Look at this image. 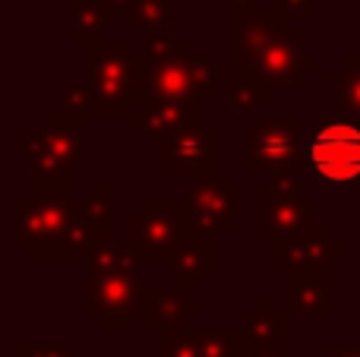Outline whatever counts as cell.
Segmentation results:
<instances>
[{"label":"cell","mask_w":360,"mask_h":357,"mask_svg":"<svg viewBox=\"0 0 360 357\" xmlns=\"http://www.w3.org/2000/svg\"><path fill=\"white\" fill-rule=\"evenodd\" d=\"M155 168L162 174H171V171H184V174L215 171V130H209L202 117L186 120L180 130L158 143Z\"/></svg>","instance_id":"7c38bea8"},{"label":"cell","mask_w":360,"mask_h":357,"mask_svg":"<svg viewBox=\"0 0 360 357\" xmlns=\"http://www.w3.org/2000/svg\"><path fill=\"white\" fill-rule=\"evenodd\" d=\"M146 285L133 272L117 275H98L89 282L86 291V313L98 320L101 329H130L133 316L139 313Z\"/></svg>","instance_id":"8fae6325"},{"label":"cell","mask_w":360,"mask_h":357,"mask_svg":"<svg viewBox=\"0 0 360 357\" xmlns=\"http://www.w3.org/2000/svg\"><path fill=\"white\" fill-rule=\"evenodd\" d=\"M228 95H231V108H234L237 114H250L253 108L259 105H269L275 95V86L272 82H266L259 76V79H231L228 82Z\"/></svg>","instance_id":"d4e9b609"},{"label":"cell","mask_w":360,"mask_h":357,"mask_svg":"<svg viewBox=\"0 0 360 357\" xmlns=\"http://www.w3.org/2000/svg\"><path fill=\"white\" fill-rule=\"evenodd\" d=\"M250 357H288V342L262 345V348H256V351H250Z\"/></svg>","instance_id":"d6a6232c"},{"label":"cell","mask_w":360,"mask_h":357,"mask_svg":"<svg viewBox=\"0 0 360 357\" xmlns=\"http://www.w3.org/2000/svg\"><path fill=\"white\" fill-rule=\"evenodd\" d=\"M319 60L310 54H304V35L294 25H281L278 35L272 38L266 57H262L259 76L266 82H272L275 89L278 86H300L304 82V73L316 70Z\"/></svg>","instance_id":"5bb4252c"},{"label":"cell","mask_w":360,"mask_h":357,"mask_svg":"<svg viewBox=\"0 0 360 357\" xmlns=\"http://www.w3.org/2000/svg\"><path fill=\"white\" fill-rule=\"evenodd\" d=\"M155 357H202V332H193L186 326L162 329Z\"/></svg>","instance_id":"484cf974"},{"label":"cell","mask_w":360,"mask_h":357,"mask_svg":"<svg viewBox=\"0 0 360 357\" xmlns=\"http://www.w3.org/2000/svg\"><path fill=\"white\" fill-rule=\"evenodd\" d=\"M288 316H329L332 313V301H329V288H332V269H300V272H288Z\"/></svg>","instance_id":"ac0fdd59"},{"label":"cell","mask_w":360,"mask_h":357,"mask_svg":"<svg viewBox=\"0 0 360 357\" xmlns=\"http://www.w3.org/2000/svg\"><path fill=\"white\" fill-rule=\"evenodd\" d=\"M70 16H73V41L82 44H92L98 41L101 29H111L117 22V6L111 0H73L70 6Z\"/></svg>","instance_id":"d6986e66"},{"label":"cell","mask_w":360,"mask_h":357,"mask_svg":"<svg viewBox=\"0 0 360 357\" xmlns=\"http://www.w3.org/2000/svg\"><path fill=\"white\" fill-rule=\"evenodd\" d=\"M329 82H332V92H335L332 108L360 120V54L345 57L342 67H335L329 73Z\"/></svg>","instance_id":"7402d4cb"},{"label":"cell","mask_w":360,"mask_h":357,"mask_svg":"<svg viewBox=\"0 0 360 357\" xmlns=\"http://www.w3.org/2000/svg\"><path fill=\"white\" fill-rule=\"evenodd\" d=\"M143 57L149 63V70H155V67H168V63L190 57V48H186V41H180L168 25H158V29L143 32Z\"/></svg>","instance_id":"603a6c76"},{"label":"cell","mask_w":360,"mask_h":357,"mask_svg":"<svg viewBox=\"0 0 360 357\" xmlns=\"http://www.w3.org/2000/svg\"><path fill=\"white\" fill-rule=\"evenodd\" d=\"M57 108H67V111H86L89 114V89L86 82H67V86L57 89Z\"/></svg>","instance_id":"f1b7e54d"},{"label":"cell","mask_w":360,"mask_h":357,"mask_svg":"<svg viewBox=\"0 0 360 357\" xmlns=\"http://www.w3.org/2000/svg\"><path fill=\"white\" fill-rule=\"evenodd\" d=\"M13 152L29 162L32 174L73 181L89 164L86 162V111L57 108L35 130L19 126L13 133Z\"/></svg>","instance_id":"3957f363"},{"label":"cell","mask_w":360,"mask_h":357,"mask_svg":"<svg viewBox=\"0 0 360 357\" xmlns=\"http://www.w3.org/2000/svg\"><path fill=\"white\" fill-rule=\"evenodd\" d=\"M79 219V200L67 177H41L29 171V196L16 202L13 240L32 259H63V244Z\"/></svg>","instance_id":"6da1fadb"},{"label":"cell","mask_w":360,"mask_h":357,"mask_svg":"<svg viewBox=\"0 0 360 357\" xmlns=\"http://www.w3.org/2000/svg\"><path fill=\"white\" fill-rule=\"evenodd\" d=\"M89 114H130L149 92V63L127 41H92L86 54Z\"/></svg>","instance_id":"7a4b0ae2"},{"label":"cell","mask_w":360,"mask_h":357,"mask_svg":"<svg viewBox=\"0 0 360 357\" xmlns=\"http://www.w3.org/2000/svg\"><path fill=\"white\" fill-rule=\"evenodd\" d=\"M304 117L300 114H259L247 133L243 168L250 174H272L278 168L304 171Z\"/></svg>","instance_id":"5b68a950"},{"label":"cell","mask_w":360,"mask_h":357,"mask_svg":"<svg viewBox=\"0 0 360 357\" xmlns=\"http://www.w3.org/2000/svg\"><path fill=\"white\" fill-rule=\"evenodd\" d=\"M186 231H190L186 200H149L127 221V244L143 259H162L174 257L180 250V244L186 240Z\"/></svg>","instance_id":"8992f818"},{"label":"cell","mask_w":360,"mask_h":357,"mask_svg":"<svg viewBox=\"0 0 360 357\" xmlns=\"http://www.w3.org/2000/svg\"><path fill=\"white\" fill-rule=\"evenodd\" d=\"M82 259H86L92 278H98V275H117V272H133V275H139V259L143 257H139L130 244L105 240V244L92 247Z\"/></svg>","instance_id":"44dd1931"},{"label":"cell","mask_w":360,"mask_h":357,"mask_svg":"<svg viewBox=\"0 0 360 357\" xmlns=\"http://www.w3.org/2000/svg\"><path fill=\"white\" fill-rule=\"evenodd\" d=\"M348 247L338 244L326 228H313L307 234L272 244V269L288 275L300 269H332V259H342Z\"/></svg>","instance_id":"4fadbf2b"},{"label":"cell","mask_w":360,"mask_h":357,"mask_svg":"<svg viewBox=\"0 0 360 357\" xmlns=\"http://www.w3.org/2000/svg\"><path fill=\"white\" fill-rule=\"evenodd\" d=\"M202 304L193 301L190 291L184 288H146L143 291V304H139V320L149 332H162V329H180L190 326L193 316H199Z\"/></svg>","instance_id":"2e32d148"},{"label":"cell","mask_w":360,"mask_h":357,"mask_svg":"<svg viewBox=\"0 0 360 357\" xmlns=\"http://www.w3.org/2000/svg\"><path fill=\"white\" fill-rule=\"evenodd\" d=\"M240 335L250 351H256L262 345H272V342H288V313H278L272 301H262L253 310V316L243 323Z\"/></svg>","instance_id":"ffe728a7"},{"label":"cell","mask_w":360,"mask_h":357,"mask_svg":"<svg viewBox=\"0 0 360 357\" xmlns=\"http://www.w3.org/2000/svg\"><path fill=\"white\" fill-rule=\"evenodd\" d=\"M272 190H275L278 196H291V200L304 196L300 171H297V168H278V171H272Z\"/></svg>","instance_id":"f546056e"},{"label":"cell","mask_w":360,"mask_h":357,"mask_svg":"<svg viewBox=\"0 0 360 357\" xmlns=\"http://www.w3.org/2000/svg\"><path fill=\"white\" fill-rule=\"evenodd\" d=\"M272 13L281 19V22H288L291 16H310V13H316V0H272Z\"/></svg>","instance_id":"1f68e13d"},{"label":"cell","mask_w":360,"mask_h":357,"mask_svg":"<svg viewBox=\"0 0 360 357\" xmlns=\"http://www.w3.org/2000/svg\"><path fill=\"white\" fill-rule=\"evenodd\" d=\"M231 76L218 70L205 57H184L168 67L149 70V92L146 98H168V101H212L218 95V86H228Z\"/></svg>","instance_id":"ba28073f"},{"label":"cell","mask_w":360,"mask_h":357,"mask_svg":"<svg viewBox=\"0 0 360 357\" xmlns=\"http://www.w3.org/2000/svg\"><path fill=\"white\" fill-rule=\"evenodd\" d=\"M114 6H117V13H130V4L133 0H111Z\"/></svg>","instance_id":"d590c367"},{"label":"cell","mask_w":360,"mask_h":357,"mask_svg":"<svg viewBox=\"0 0 360 357\" xmlns=\"http://www.w3.org/2000/svg\"><path fill=\"white\" fill-rule=\"evenodd\" d=\"M202 357H250L240 329H212L202 332Z\"/></svg>","instance_id":"4316f807"},{"label":"cell","mask_w":360,"mask_h":357,"mask_svg":"<svg viewBox=\"0 0 360 357\" xmlns=\"http://www.w3.org/2000/svg\"><path fill=\"white\" fill-rule=\"evenodd\" d=\"M168 6L171 0H133L127 19L133 29H158V25H168Z\"/></svg>","instance_id":"83f0119b"},{"label":"cell","mask_w":360,"mask_h":357,"mask_svg":"<svg viewBox=\"0 0 360 357\" xmlns=\"http://www.w3.org/2000/svg\"><path fill=\"white\" fill-rule=\"evenodd\" d=\"M259 202H256V240L266 247L278 244V240L297 238V234L313 231L319 219V209L313 200H291V196H278L272 190V183L259 187Z\"/></svg>","instance_id":"9c48e42d"},{"label":"cell","mask_w":360,"mask_h":357,"mask_svg":"<svg viewBox=\"0 0 360 357\" xmlns=\"http://www.w3.org/2000/svg\"><path fill=\"white\" fill-rule=\"evenodd\" d=\"M193 117H202L199 101H168L152 95L139 101L136 111H130V124L143 133L146 143H162Z\"/></svg>","instance_id":"9a60e30c"},{"label":"cell","mask_w":360,"mask_h":357,"mask_svg":"<svg viewBox=\"0 0 360 357\" xmlns=\"http://www.w3.org/2000/svg\"><path fill=\"white\" fill-rule=\"evenodd\" d=\"M243 187L231 181L224 171H205V174H190L186 183V212H190V228L221 234L231 228V221L243 212Z\"/></svg>","instance_id":"52a82bcc"},{"label":"cell","mask_w":360,"mask_h":357,"mask_svg":"<svg viewBox=\"0 0 360 357\" xmlns=\"http://www.w3.org/2000/svg\"><path fill=\"white\" fill-rule=\"evenodd\" d=\"M114 206L117 202H114L111 183H92V187H86V193L79 200V212L98 228H105L111 238H114Z\"/></svg>","instance_id":"cb8c5ba5"},{"label":"cell","mask_w":360,"mask_h":357,"mask_svg":"<svg viewBox=\"0 0 360 357\" xmlns=\"http://www.w3.org/2000/svg\"><path fill=\"white\" fill-rule=\"evenodd\" d=\"M326 357H360V345H342V342H338V345L329 348Z\"/></svg>","instance_id":"836d02e7"},{"label":"cell","mask_w":360,"mask_h":357,"mask_svg":"<svg viewBox=\"0 0 360 357\" xmlns=\"http://www.w3.org/2000/svg\"><path fill=\"white\" fill-rule=\"evenodd\" d=\"M13 357H76L67 342H48V345H25L19 342L13 348Z\"/></svg>","instance_id":"4dcf8cb0"},{"label":"cell","mask_w":360,"mask_h":357,"mask_svg":"<svg viewBox=\"0 0 360 357\" xmlns=\"http://www.w3.org/2000/svg\"><path fill=\"white\" fill-rule=\"evenodd\" d=\"M357 269H360V263H357Z\"/></svg>","instance_id":"8d00e7d4"},{"label":"cell","mask_w":360,"mask_h":357,"mask_svg":"<svg viewBox=\"0 0 360 357\" xmlns=\"http://www.w3.org/2000/svg\"><path fill=\"white\" fill-rule=\"evenodd\" d=\"M304 171L316 187H360V120L329 108L304 145Z\"/></svg>","instance_id":"277c9868"},{"label":"cell","mask_w":360,"mask_h":357,"mask_svg":"<svg viewBox=\"0 0 360 357\" xmlns=\"http://www.w3.org/2000/svg\"><path fill=\"white\" fill-rule=\"evenodd\" d=\"M281 22L272 10L269 13H231V79H259V67L272 38L278 35Z\"/></svg>","instance_id":"30bf717a"},{"label":"cell","mask_w":360,"mask_h":357,"mask_svg":"<svg viewBox=\"0 0 360 357\" xmlns=\"http://www.w3.org/2000/svg\"><path fill=\"white\" fill-rule=\"evenodd\" d=\"M215 238L218 234L202 231V228H190L186 240L174 253V272H171V288H196L202 275H212L218 266L215 259Z\"/></svg>","instance_id":"e0dca14e"},{"label":"cell","mask_w":360,"mask_h":357,"mask_svg":"<svg viewBox=\"0 0 360 357\" xmlns=\"http://www.w3.org/2000/svg\"><path fill=\"white\" fill-rule=\"evenodd\" d=\"M231 13H256L259 10V0H228Z\"/></svg>","instance_id":"e575fe53"}]
</instances>
